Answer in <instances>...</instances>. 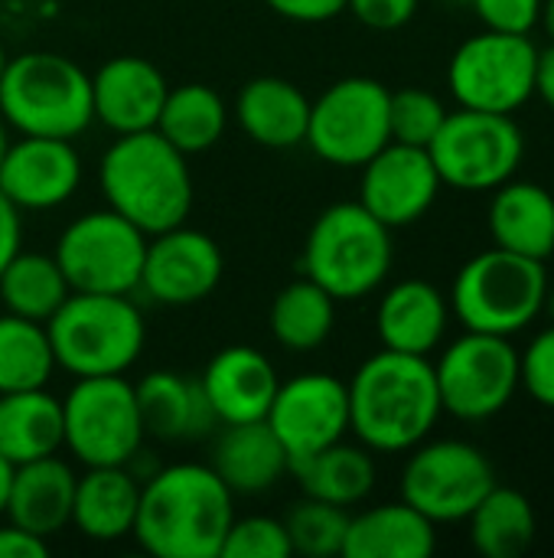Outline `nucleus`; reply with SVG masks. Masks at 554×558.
Instances as JSON below:
<instances>
[{
    "label": "nucleus",
    "instance_id": "f257e3e1",
    "mask_svg": "<svg viewBox=\"0 0 554 558\" xmlns=\"http://www.w3.org/2000/svg\"><path fill=\"white\" fill-rule=\"evenodd\" d=\"M349 432L372 454H405L441 422V392L428 356L379 350L353 373Z\"/></svg>",
    "mask_w": 554,
    "mask_h": 558
},
{
    "label": "nucleus",
    "instance_id": "f03ea898",
    "mask_svg": "<svg viewBox=\"0 0 554 558\" xmlns=\"http://www.w3.org/2000/svg\"><path fill=\"white\" fill-rule=\"evenodd\" d=\"M235 520V494L212 464H170L140 484L134 539L157 558H219Z\"/></svg>",
    "mask_w": 554,
    "mask_h": 558
},
{
    "label": "nucleus",
    "instance_id": "7ed1b4c3",
    "mask_svg": "<svg viewBox=\"0 0 554 558\" xmlns=\"http://www.w3.org/2000/svg\"><path fill=\"white\" fill-rule=\"evenodd\" d=\"M98 186L104 206L147 235L186 222L193 209V173L186 167V154H180L157 128L118 134L101 154Z\"/></svg>",
    "mask_w": 554,
    "mask_h": 558
},
{
    "label": "nucleus",
    "instance_id": "20e7f679",
    "mask_svg": "<svg viewBox=\"0 0 554 558\" xmlns=\"http://www.w3.org/2000/svg\"><path fill=\"white\" fill-rule=\"evenodd\" d=\"M56 366L75 379L124 376L144 353L147 327L131 294L72 291L46 320Z\"/></svg>",
    "mask_w": 554,
    "mask_h": 558
},
{
    "label": "nucleus",
    "instance_id": "39448f33",
    "mask_svg": "<svg viewBox=\"0 0 554 558\" xmlns=\"http://www.w3.org/2000/svg\"><path fill=\"white\" fill-rule=\"evenodd\" d=\"M392 229L379 222L359 199L327 206L304 242V275L330 298L362 301L379 291L392 271Z\"/></svg>",
    "mask_w": 554,
    "mask_h": 558
},
{
    "label": "nucleus",
    "instance_id": "423d86ee",
    "mask_svg": "<svg viewBox=\"0 0 554 558\" xmlns=\"http://www.w3.org/2000/svg\"><path fill=\"white\" fill-rule=\"evenodd\" d=\"M0 114L26 137L75 141L95 124L91 75L59 52H23L0 75Z\"/></svg>",
    "mask_w": 554,
    "mask_h": 558
},
{
    "label": "nucleus",
    "instance_id": "0eeeda50",
    "mask_svg": "<svg viewBox=\"0 0 554 558\" xmlns=\"http://www.w3.org/2000/svg\"><path fill=\"white\" fill-rule=\"evenodd\" d=\"M545 262L493 245L473 255L457 271L447 301L464 330L516 337L539 320L545 307Z\"/></svg>",
    "mask_w": 554,
    "mask_h": 558
},
{
    "label": "nucleus",
    "instance_id": "6e6552de",
    "mask_svg": "<svg viewBox=\"0 0 554 558\" xmlns=\"http://www.w3.org/2000/svg\"><path fill=\"white\" fill-rule=\"evenodd\" d=\"M444 186L460 193H493L513 180L526 157V134L513 114L457 108L428 144Z\"/></svg>",
    "mask_w": 554,
    "mask_h": 558
},
{
    "label": "nucleus",
    "instance_id": "1a4fd4ad",
    "mask_svg": "<svg viewBox=\"0 0 554 558\" xmlns=\"http://www.w3.org/2000/svg\"><path fill=\"white\" fill-rule=\"evenodd\" d=\"M144 438L137 392L124 376L75 379L62 399V448L82 468L131 464Z\"/></svg>",
    "mask_w": 554,
    "mask_h": 558
},
{
    "label": "nucleus",
    "instance_id": "9d476101",
    "mask_svg": "<svg viewBox=\"0 0 554 558\" xmlns=\"http://www.w3.org/2000/svg\"><path fill=\"white\" fill-rule=\"evenodd\" d=\"M539 46L532 36L483 29L464 39L447 62V88L457 108L516 114L535 95Z\"/></svg>",
    "mask_w": 554,
    "mask_h": 558
},
{
    "label": "nucleus",
    "instance_id": "9b49d317",
    "mask_svg": "<svg viewBox=\"0 0 554 558\" xmlns=\"http://www.w3.org/2000/svg\"><path fill=\"white\" fill-rule=\"evenodd\" d=\"M144 252L147 232L104 206L72 219L62 229L52 258L72 291L134 294L140 284Z\"/></svg>",
    "mask_w": 554,
    "mask_h": 558
},
{
    "label": "nucleus",
    "instance_id": "f8f14e48",
    "mask_svg": "<svg viewBox=\"0 0 554 558\" xmlns=\"http://www.w3.org/2000/svg\"><path fill=\"white\" fill-rule=\"evenodd\" d=\"M496 487L490 458L460 438L421 441L402 468V500L424 513L434 526L467 523L477 504Z\"/></svg>",
    "mask_w": 554,
    "mask_h": 558
},
{
    "label": "nucleus",
    "instance_id": "ddd939ff",
    "mask_svg": "<svg viewBox=\"0 0 554 558\" xmlns=\"http://www.w3.org/2000/svg\"><path fill=\"white\" fill-rule=\"evenodd\" d=\"M434 379L447 415L460 422L496 418L519 392V350L509 337L464 330L441 350Z\"/></svg>",
    "mask_w": 554,
    "mask_h": 558
},
{
    "label": "nucleus",
    "instance_id": "4468645a",
    "mask_svg": "<svg viewBox=\"0 0 554 558\" xmlns=\"http://www.w3.org/2000/svg\"><path fill=\"white\" fill-rule=\"evenodd\" d=\"M389 88L369 75L333 82L310 101L307 147L333 167H362L389 141Z\"/></svg>",
    "mask_w": 554,
    "mask_h": 558
},
{
    "label": "nucleus",
    "instance_id": "2eb2a0df",
    "mask_svg": "<svg viewBox=\"0 0 554 558\" xmlns=\"http://www.w3.org/2000/svg\"><path fill=\"white\" fill-rule=\"evenodd\" d=\"M291 461L310 458L349 435V392L333 373H300L278 386L264 415Z\"/></svg>",
    "mask_w": 554,
    "mask_h": 558
},
{
    "label": "nucleus",
    "instance_id": "dca6fc26",
    "mask_svg": "<svg viewBox=\"0 0 554 558\" xmlns=\"http://www.w3.org/2000/svg\"><path fill=\"white\" fill-rule=\"evenodd\" d=\"M225 275V258L219 242L202 232L189 229L186 222L147 235L140 284L147 298L167 307H189L206 301Z\"/></svg>",
    "mask_w": 554,
    "mask_h": 558
},
{
    "label": "nucleus",
    "instance_id": "f3484780",
    "mask_svg": "<svg viewBox=\"0 0 554 558\" xmlns=\"http://www.w3.org/2000/svg\"><path fill=\"white\" fill-rule=\"evenodd\" d=\"M441 177L428 147L389 141L362 163L359 203L389 229L415 226L441 196Z\"/></svg>",
    "mask_w": 554,
    "mask_h": 558
},
{
    "label": "nucleus",
    "instance_id": "a211bd4d",
    "mask_svg": "<svg viewBox=\"0 0 554 558\" xmlns=\"http://www.w3.org/2000/svg\"><path fill=\"white\" fill-rule=\"evenodd\" d=\"M82 186V157L62 137L10 141L0 160V193L23 213H46L65 206Z\"/></svg>",
    "mask_w": 554,
    "mask_h": 558
},
{
    "label": "nucleus",
    "instance_id": "6ab92c4d",
    "mask_svg": "<svg viewBox=\"0 0 554 558\" xmlns=\"http://www.w3.org/2000/svg\"><path fill=\"white\" fill-rule=\"evenodd\" d=\"M170 85L144 56H114L91 75V114L118 134L153 131Z\"/></svg>",
    "mask_w": 554,
    "mask_h": 558
},
{
    "label": "nucleus",
    "instance_id": "aec40b11",
    "mask_svg": "<svg viewBox=\"0 0 554 558\" xmlns=\"http://www.w3.org/2000/svg\"><path fill=\"white\" fill-rule=\"evenodd\" d=\"M278 386L281 379L274 363L261 350L245 343L219 350L199 376V389L219 425L264 418Z\"/></svg>",
    "mask_w": 554,
    "mask_h": 558
},
{
    "label": "nucleus",
    "instance_id": "412c9836",
    "mask_svg": "<svg viewBox=\"0 0 554 558\" xmlns=\"http://www.w3.org/2000/svg\"><path fill=\"white\" fill-rule=\"evenodd\" d=\"M451 317V301L438 284L424 278H405L382 294L376 311V333L385 350L431 356L441 350Z\"/></svg>",
    "mask_w": 554,
    "mask_h": 558
},
{
    "label": "nucleus",
    "instance_id": "4be33fe9",
    "mask_svg": "<svg viewBox=\"0 0 554 558\" xmlns=\"http://www.w3.org/2000/svg\"><path fill=\"white\" fill-rule=\"evenodd\" d=\"M75 481L78 474L56 454L16 464L3 517L42 539H52L72 523Z\"/></svg>",
    "mask_w": 554,
    "mask_h": 558
},
{
    "label": "nucleus",
    "instance_id": "5701e85b",
    "mask_svg": "<svg viewBox=\"0 0 554 558\" xmlns=\"http://www.w3.org/2000/svg\"><path fill=\"white\" fill-rule=\"evenodd\" d=\"M487 226L496 248L545 262L554 255V193L513 177L493 190Z\"/></svg>",
    "mask_w": 554,
    "mask_h": 558
},
{
    "label": "nucleus",
    "instance_id": "b1692460",
    "mask_svg": "<svg viewBox=\"0 0 554 558\" xmlns=\"http://www.w3.org/2000/svg\"><path fill=\"white\" fill-rule=\"evenodd\" d=\"M235 118L258 147L287 150L307 141L310 98L291 78L258 75L242 85L235 98Z\"/></svg>",
    "mask_w": 554,
    "mask_h": 558
},
{
    "label": "nucleus",
    "instance_id": "393cba45",
    "mask_svg": "<svg viewBox=\"0 0 554 558\" xmlns=\"http://www.w3.org/2000/svg\"><path fill=\"white\" fill-rule=\"evenodd\" d=\"M140 507V481L127 464L85 468L75 481L72 526L91 543H118L134 533Z\"/></svg>",
    "mask_w": 554,
    "mask_h": 558
},
{
    "label": "nucleus",
    "instance_id": "a878e982",
    "mask_svg": "<svg viewBox=\"0 0 554 558\" xmlns=\"http://www.w3.org/2000/svg\"><path fill=\"white\" fill-rule=\"evenodd\" d=\"M287 468L291 458L264 418L225 425L212 451V471L235 497H255L271 490L287 474Z\"/></svg>",
    "mask_w": 554,
    "mask_h": 558
},
{
    "label": "nucleus",
    "instance_id": "bb28decb",
    "mask_svg": "<svg viewBox=\"0 0 554 558\" xmlns=\"http://www.w3.org/2000/svg\"><path fill=\"white\" fill-rule=\"evenodd\" d=\"M137 409L144 422V435L160 441H189L202 438L216 415L199 389V379H186L173 369L147 373L137 386Z\"/></svg>",
    "mask_w": 554,
    "mask_h": 558
},
{
    "label": "nucleus",
    "instance_id": "cd10ccee",
    "mask_svg": "<svg viewBox=\"0 0 554 558\" xmlns=\"http://www.w3.org/2000/svg\"><path fill=\"white\" fill-rule=\"evenodd\" d=\"M438 549V526L411 504H382L349 517L346 558H428Z\"/></svg>",
    "mask_w": 554,
    "mask_h": 558
},
{
    "label": "nucleus",
    "instance_id": "c85d7f7f",
    "mask_svg": "<svg viewBox=\"0 0 554 558\" xmlns=\"http://www.w3.org/2000/svg\"><path fill=\"white\" fill-rule=\"evenodd\" d=\"M287 471L297 477L304 497H313L343 510L362 504L376 490V481H379L372 451L366 445H349L346 438L310 458L291 461Z\"/></svg>",
    "mask_w": 554,
    "mask_h": 558
},
{
    "label": "nucleus",
    "instance_id": "c756f323",
    "mask_svg": "<svg viewBox=\"0 0 554 558\" xmlns=\"http://www.w3.org/2000/svg\"><path fill=\"white\" fill-rule=\"evenodd\" d=\"M62 448V399L46 389L0 396V454L16 468L59 454Z\"/></svg>",
    "mask_w": 554,
    "mask_h": 558
},
{
    "label": "nucleus",
    "instance_id": "7c9ffc66",
    "mask_svg": "<svg viewBox=\"0 0 554 558\" xmlns=\"http://www.w3.org/2000/svg\"><path fill=\"white\" fill-rule=\"evenodd\" d=\"M470 543L483 558L526 556L539 536V517L532 500L516 487H493L467 517Z\"/></svg>",
    "mask_w": 554,
    "mask_h": 558
},
{
    "label": "nucleus",
    "instance_id": "2f4dec72",
    "mask_svg": "<svg viewBox=\"0 0 554 558\" xmlns=\"http://www.w3.org/2000/svg\"><path fill=\"white\" fill-rule=\"evenodd\" d=\"M225 124H229V108L222 95L202 82H186L170 88L157 118V131L186 157L216 147L225 134Z\"/></svg>",
    "mask_w": 554,
    "mask_h": 558
},
{
    "label": "nucleus",
    "instance_id": "473e14b6",
    "mask_svg": "<svg viewBox=\"0 0 554 558\" xmlns=\"http://www.w3.org/2000/svg\"><path fill=\"white\" fill-rule=\"evenodd\" d=\"M271 337L291 353L320 350L336 327V298L307 275L284 284L271 301Z\"/></svg>",
    "mask_w": 554,
    "mask_h": 558
},
{
    "label": "nucleus",
    "instance_id": "72a5a7b5",
    "mask_svg": "<svg viewBox=\"0 0 554 558\" xmlns=\"http://www.w3.org/2000/svg\"><path fill=\"white\" fill-rule=\"evenodd\" d=\"M72 294L59 262L46 252H16L0 271V301L7 314L46 324Z\"/></svg>",
    "mask_w": 554,
    "mask_h": 558
},
{
    "label": "nucleus",
    "instance_id": "f704fd0d",
    "mask_svg": "<svg viewBox=\"0 0 554 558\" xmlns=\"http://www.w3.org/2000/svg\"><path fill=\"white\" fill-rule=\"evenodd\" d=\"M52 343L46 324L16 314H0V396L46 389L56 373Z\"/></svg>",
    "mask_w": 554,
    "mask_h": 558
},
{
    "label": "nucleus",
    "instance_id": "c9c22d12",
    "mask_svg": "<svg viewBox=\"0 0 554 558\" xmlns=\"http://www.w3.org/2000/svg\"><path fill=\"white\" fill-rule=\"evenodd\" d=\"M284 530H287V539H291V553H297V556H343V543H346V530H349V513L343 507L304 497V500H297L287 510Z\"/></svg>",
    "mask_w": 554,
    "mask_h": 558
},
{
    "label": "nucleus",
    "instance_id": "e433bc0d",
    "mask_svg": "<svg viewBox=\"0 0 554 558\" xmlns=\"http://www.w3.org/2000/svg\"><path fill=\"white\" fill-rule=\"evenodd\" d=\"M447 118L444 101L428 88H398L389 95V134L398 144L428 147Z\"/></svg>",
    "mask_w": 554,
    "mask_h": 558
},
{
    "label": "nucleus",
    "instance_id": "4c0bfd02",
    "mask_svg": "<svg viewBox=\"0 0 554 558\" xmlns=\"http://www.w3.org/2000/svg\"><path fill=\"white\" fill-rule=\"evenodd\" d=\"M291 556V539L284 530V520L274 517H235L219 558H287Z\"/></svg>",
    "mask_w": 554,
    "mask_h": 558
},
{
    "label": "nucleus",
    "instance_id": "58836bf2",
    "mask_svg": "<svg viewBox=\"0 0 554 558\" xmlns=\"http://www.w3.org/2000/svg\"><path fill=\"white\" fill-rule=\"evenodd\" d=\"M519 389L529 392L542 409L554 412V324L519 350Z\"/></svg>",
    "mask_w": 554,
    "mask_h": 558
},
{
    "label": "nucleus",
    "instance_id": "ea45409f",
    "mask_svg": "<svg viewBox=\"0 0 554 558\" xmlns=\"http://www.w3.org/2000/svg\"><path fill=\"white\" fill-rule=\"evenodd\" d=\"M483 29L532 36L542 16V0H470Z\"/></svg>",
    "mask_w": 554,
    "mask_h": 558
},
{
    "label": "nucleus",
    "instance_id": "a19ab883",
    "mask_svg": "<svg viewBox=\"0 0 554 558\" xmlns=\"http://www.w3.org/2000/svg\"><path fill=\"white\" fill-rule=\"evenodd\" d=\"M421 0H346V10L369 29L392 33L415 20Z\"/></svg>",
    "mask_w": 554,
    "mask_h": 558
},
{
    "label": "nucleus",
    "instance_id": "79ce46f5",
    "mask_svg": "<svg viewBox=\"0 0 554 558\" xmlns=\"http://www.w3.org/2000/svg\"><path fill=\"white\" fill-rule=\"evenodd\" d=\"M264 3L291 23H327L346 10V0H264Z\"/></svg>",
    "mask_w": 554,
    "mask_h": 558
},
{
    "label": "nucleus",
    "instance_id": "37998d69",
    "mask_svg": "<svg viewBox=\"0 0 554 558\" xmlns=\"http://www.w3.org/2000/svg\"><path fill=\"white\" fill-rule=\"evenodd\" d=\"M49 556V539L16 526V523H0V558H46Z\"/></svg>",
    "mask_w": 554,
    "mask_h": 558
},
{
    "label": "nucleus",
    "instance_id": "c03bdc74",
    "mask_svg": "<svg viewBox=\"0 0 554 558\" xmlns=\"http://www.w3.org/2000/svg\"><path fill=\"white\" fill-rule=\"evenodd\" d=\"M20 245H23V219H20V209L0 193V271L20 252Z\"/></svg>",
    "mask_w": 554,
    "mask_h": 558
},
{
    "label": "nucleus",
    "instance_id": "a18cd8bd",
    "mask_svg": "<svg viewBox=\"0 0 554 558\" xmlns=\"http://www.w3.org/2000/svg\"><path fill=\"white\" fill-rule=\"evenodd\" d=\"M535 95L554 111V43L545 49H539V62H535Z\"/></svg>",
    "mask_w": 554,
    "mask_h": 558
},
{
    "label": "nucleus",
    "instance_id": "49530a36",
    "mask_svg": "<svg viewBox=\"0 0 554 558\" xmlns=\"http://www.w3.org/2000/svg\"><path fill=\"white\" fill-rule=\"evenodd\" d=\"M10 481H13V464L0 454V517L7 513V494H10Z\"/></svg>",
    "mask_w": 554,
    "mask_h": 558
},
{
    "label": "nucleus",
    "instance_id": "de8ad7c7",
    "mask_svg": "<svg viewBox=\"0 0 554 558\" xmlns=\"http://www.w3.org/2000/svg\"><path fill=\"white\" fill-rule=\"evenodd\" d=\"M539 26L545 29L549 43H554V0H542V16H539Z\"/></svg>",
    "mask_w": 554,
    "mask_h": 558
},
{
    "label": "nucleus",
    "instance_id": "09e8293b",
    "mask_svg": "<svg viewBox=\"0 0 554 558\" xmlns=\"http://www.w3.org/2000/svg\"><path fill=\"white\" fill-rule=\"evenodd\" d=\"M7 147H10V124H7L3 114H0V160H3V154H7Z\"/></svg>",
    "mask_w": 554,
    "mask_h": 558
},
{
    "label": "nucleus",
    "instance_id": "8fccbe9b",
    "mask_svg": "<svg viewBox=\"0 0 554 558\" xmlns=\"http://www.w3.org/2000/svg\"><path fill=\"white\" fill-rule=\"evenodd\" d=\"M542 314H549V320L554 324V284L549 281V291H545V307H542Z\"/></svg>",
    "mask_w": 554,
    "mask_h": 558
},
{
    "label": "nucleus",
    "instance_id": "3c124183",
    "mask_svg": "<svg viewBox=\"0 0 554 558\" xmlns=\"http://www.w3.org/2000/svg\"><path fill=\"white\" fill-rule=\"evenodd\" d=\"M7 62H10V56H7V49H3V43H0V75H3Z\"/></svg>",
    "mask_w": 554,
    "mask_h": 558
},
{
    "label": "nucleus",
    "instance_id": "603ef678",
    "mask_svg": "<svg viewBox=\"0 0 554 558\" xmlns=\"http://www.w3.org/2000/svg\"><path fill=\"white\" fill-rule=\"evenodd\" d=\"M454 3H470V0H454Z\"/></svg>",
    "mask_w": 554,
    "mask_h": 558
}]
</instances>
